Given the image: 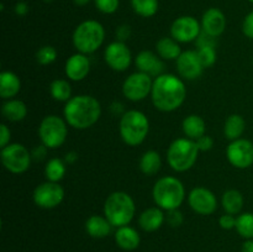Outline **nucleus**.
<instances>
[{
    "mask_svg": "<svg viewBox=\"0 0 253 252\" xmlns=\"http://www.w3.org/2000/svg\"><path fill=\"white\" fill-rule=\"evenodd\" d=\"M202 32V24L194 16L177 17L170 25V37L179 43L197 41Z\"/></svg>",
    "mask_w": 253,
    "mask_h": 252,
    "instance_id": "f8f14e48",
    "label": "nucleus"
},
{
    "mask_svg": "<svg viewBox=\"0 0 253 252\" xmlns=\"http://www.w3.org/2000/svg\"><path fill=\"white\" fill-rule=\"evenodd\" d=\"M245 130H246V121L240 114H231L227 116L224 125V135L227 140H239L244 135Z\"/></svg>",
    "mask_w": 253,
    "mask_h": 252,
    "instance_id": "bb28decb",
    "label": "nucleus"
},
{
    "mask_svg": "<svg viewBox=\"0 0 253 252\" xmlns=\"http://www.w3.org/2000/svg\"><path fill=\"white\" fill-rule=\"evenodd\" d=\"M182 130L184 132L185 137L190 138L193 141H197L202 136L207 133V124L202 116L197 114L188 115L182 123Z\"/></svg>",
    "mask_w": 253,
    "mask_h": 252,
    "instance_id": "b1692460",
    "label": "nucleus"
},
{
    "mask_svg": "<svg viewBox=\"0 0 253 252\" xmlns=\"http://www.w3.org/2000/svg\"><path fill=\"white\" fill-rule=\"evenodd\" d=\"M1 114L6 120L19 123L27 116V106L24 101L19 99H10L2 104Z\"/></svg>",
    "mask_w": 253,
    "mask_h": 252,
    "instance_id": "a878e982",
    "label": "nucleus"
},
{
    "mask_svg": "<svg viewBox=\"0 0 253 252\" xmlns=\"http://www.w3.org/2000/svg\"><path fill=\"white\" fill-rule=\"evenodd\" d=\"M15 12L19 16H25V15L29 12V5L25 1H19L16 5H15Z\"/></svg>",
    "mask_w": 253,
    "mask_h": 252,
    "instance_id": "c03bdc74",
    "label": "nucleus"
},
{
    "mask_svg": "<svg viewBox=\"0 0 253 252\" xmlns=\"http://www.w3.org/2000/svg\"><path fill=\"white\" fill-rule=\"evenodd\" d=\"M105 40V29L96 20H85L81 22L73 31L72 42L77 52L91 54L98 51Z\"/></svg>",
    "mask_w": 253,
    "mask_h": 252,
    "instance_id": "423d86ee",
    "label": "nucleus"
},
{
    "mask_svg": "<svg viewBox=\"0 0 253 252\" xmlns=\"http://www.w3.org/2000/svg\"><path fill=\"white\" fill-rule=\"evenodd\" d=\"M185 98L187 86L179 77L163 73L153 79L151 99L157 110L162 113H172L183 105Z\"/></svg>",
    "mask_w": 253,
    "mask_h": 252,
    "instance_id": "f257e3e1",
    "label": "nucleus"
},
{
    "mask_svg": "<svg viewBox=\"0 0 253 252\" xmlns=\"http://www.w3.org/2000/svg\"><path fill=\"white\" fill-rule=\"evenodd\" d=\"M67 172V163L61 158H51L44 167V175L49 182L59 183L64 178Z\"/></svg>",
    "mask_w": 253,
    "mask_h": 252,
    "instance_id": "c756f323",
    "label": "nucleus"
},
{
    "mask_svg": "<svg viewBox=\"0 0 253 252\" xmlns=\"http://www.w3.org/2000/svg\"><path fill=\"white\" fill-rule=\"evenodd\" d=\"M10 138H11V131L7 127L5 124L0 125V148H4L10 143Z\"/></svg>",
    "mask_w": 253,
    "mask_h": 252,
    "instance_id": "a19ab883",
    "label": "nucleus"
},
{
    "mask_svg": "<svg viewBox=\"0 0 253 252\" xmlns=\"http://www.w3.org/2000/svg\"><path fill=\"white\" fill-rule=\"evenodd\" d=\"M90 72V59L86 54L77 53L72 54L66 61L64 73L67 78L72 82H81L88 77Z\"/></svg>",
    "mask_w": 253,
    "mask_h": 252,
    "instance_id": "a211bd4d",
    "label": "nucleus"
},
{
    "mask_svg": "<svg viewBox=\"0 0 253 252\" xmlns=\"http://www.w3.org/2000/svg\"><path fill=\"white\" fill-rule=\"evenodd\" d=\"M32 199L39 208L54 209L63 202L64 189L59 183L46 180L35 188Z\"/></svg>",
    "mask_w": 253,
    "mask_h": 252,
    "instance_id": "9b49d317",
    "label": "nucleus"
},
{
    "mask_svg": "<svg viewBox=\"0 0 253 252\" xmlns=\"http://www.w3.org/2000/svg\"><path fill=\"white\" fill-rule=\"evenodd\" d=\"M135 202L126 192H113L108 195L104 203V216L116 229L130 224L135 216Z\"/></svg>",
    "mask_w": 253,
    "mask_h": 252,
    "instance_id": "7ed1b4c3",
    "label": "nucleus"
},
{
    "mask_svg": "<svg viewBox=\"0 0 253 252\" xmlns=\"http://www.w3.org/2000/svg\"><path fill=\"white\" fill-rule=\"evenodd\" d=\"M63 116L67 124L76 130H85L99 121L101 116V105L93 95L72 96L66 103Z\"/></svg>",
    "mask_w": 253,
    "mask_h": 252,
    "instance_id": "f03ea898",
    "label": "nucleus"
},
{
    "mask_svg": "<svg viewBox=\"0 0 253 252\" xmlns=\"http://www.w3.org/2000/svg\"><path fill=\"white\" fill-rule=\"evenodd\" d=\"M236 231L246 240H253V212H242L236 217Z\"/></svg>",
    "mask_w": 253,
    "mask_h": 252,
    "instance_id": "473e14b6",
    "label": "nucleus"
},
{
    "mask_svg": "<svg viewBox=\"0 0 253 252\" xmlns=\"http://www.w3.org/2000/svg\"><path fill=\"white\" fill-rule=\"evenodd\" d=\"M241 252H253V240H246L242 244Z\"/></svg>",
    "mask_w": 253,
    "mask_h": 252,
    "instance_id": "49530a36",
    "label": "nucleus"
},
{
    "mask_svg": "<svg viewBox=\"0 0 253 252\" xmlns=\"http://www.w3.org/2000/svg\"><path fill=\"white\" fill-rule=\"evenodd\" d=\"M152 197L156 205L166 211L179 209L185 199V188L182 180L166 175L155 183Z\"/></svg>",
    "mask_w": 253,
    "mask_h": 252,
    "instance_id": "20e7f679",
    "label": "nucleus"
},
{
    "mask_svg": "<svg viewBox=\"0 0 253 252\" xmlns=\"http://www.w3.org/2000/svg\"><path fill=\"white\" fill-rule=\"evenodd\" d=\"M153 86L152 77L143 72L130 74L123 83V94L131 101H141L151 95Z\"/></svg>",
    "mask_w": 253,
    "mask_h": 252,
    "instance_id": "9d476101",
    "label": "nucleus"
},
{
    "mask_svg": "<svg viewBox=\"0 0 253 252\" xmlns=\"http://www.w3.org/2000/svg\"><path fill=\"white\" fill-rule=\"evenodd\" d=\"M175 64H177L178 74L187 81H194L199 78L205 69L200 62L198 51H193V49L183 51L175 61Z\"/></svg>",
    "mask_w": 253,
    "mask_h": 252,
    "instance_id": "dca6fc26",
    "label": "nucleus"
},
{
    "mask_svg": "<svg viewBox=\"0 0 253 252\" xmlns=\"http://www.w3.org/2000/svg\"><path fill=\"white\" fill-rule=\"evenodd\" d=\"M0 158L5 169L12 174H21L26 172L32 161L31 152L24 145L17 142L9 143L1 148Z\"/></svg>",
    "mask_w": 253,
    "mask_h": 252,
    "instance_id": "1a4fd4ad",
    "label": "nucleus"
},
{
    "mask_svg": "<svg viewBox=\"0 0 253 252\" xmlns=\"http://www.w3.org/2000/svg\"><path fill=\"white\" fill-rule=\"evenodd\" d=\"M242 32L250 40H253V10L245 16L242 22Z\"/></svg>",
    "mask_w": 253,
    "mask_h": 252,
    "instance_id": "4c0bfd02",
    "label": "nucleus"
},
{
    "mask_svg": "<svg viewBox=\"0 0 253 252\" xmlns=\"http://www.w3.org/2000/svg\"><path fill=\"white\" fill-rule=\"evenodd\" d=\"M252 62H253V59H252Z\"/></svg>",
    "mask_w": 253,
    "mask_h": 252,
    "instance_id": "8fccbe9b",
    "label": "nucleus"
},
{
    "mask_svg": "<svg viewBox=\"0 0 253 252\" xmlns=\"http://www.w3.org/2000/svg\"><path fill=\"white\" fill-rule=\"evenodd\" d=\"M132 10L141 17H152L158 11V0H131Z\"/></svg>",
    "mask_w": 253,
    "mask_h": 252,
    "instance_id": "2f4dec72",
    "label": "nucleus"
},
{
    "mask_svg": "<svg viewBox=\"0 0 253 252\" xmlns=\"http://www.w3.org/2000/svg\"><path fill=\"white\" fill-rule=\"evenodd\" d=\"M93 1L96 9L106 15L118 11L119 5H120V0H93Z\"/></svg>",
    "mask_w": 253,
    "mask_h": 252,
    "instance_id": "c9c22d12",
    "label": "nucleus"
},
{
    "mask_svg": "<svg viewBox=\"0 0 253 252\" xmlns=\"http://www.w3.org/2000/svg\"><path fill=\"white\" fill-rule=\"evenodd\" d=\"M51 96L57 101H67L72 98V85L66 79H54L49 84Z\"/></svg>",
    "mask_w": 253,
    "mask_h": 252,
    "instance_id": "7c9ffc66",
    "label": "nucleus"
},
{
    "mask_svg": "<svg viewBox=\"0 0 253 252\" xmlns=\"http://www.w3.org/2000/svg\"><path fill=\"white\" fill-rule=\"evenodd\" d=\"M226 158L235 168H250L253 165V142L242 137L231 141L226 148Z\"/></svg>",
    "mask_w": 253,
    "mask_h": 252,
    "instance_id": "ddd939ff",
    "label": "nucleus"
},
{
    "mask_svg": "<svg viewBox=\"0 0 253 252\" xmlns=\"http://www.w3.org/2000/svg\"><path fill=\"white\" fill-rule=\"evenodd\" d=\"M104 59L113 71L124 72L130 67L132 54L125 42L114 41L106 46L104 51Z\"/></svg>",
    "mask_w": 253,
    "mask_h": 252,
    "instance_id": "4468645a",
    "label": "nucleus"
},
{
    "mask_svg": "<svg viewBox=\"0 0 253 252\" xmlns=\"http://www.w3.org/2000/svg\"><path fill=\"white\" fill-rule=\"evenodd\" d=\"M199 152L195 141L188 137L175 138L167 150V162L175 172H187L197 163Z\"/></svg>",
    "mask_w": 253,
    "mask_h": 252,
    "instance_id": "0eeeda50",
    "label": "nucleus"
},
{
    "mask_svg": "<svg viewBox=\"0 0 253 252\" xmlns=\"http://www.w3.org/2000/svg\"><path fill=\"white\" fill-rule=\"evenodd\" d=\"M195 142H197V146L198 148H199V151H203V152L210 151L212 148V146H214V140L211 138V136L207 135V133H205L204 136H202L200 138H198Z\"/></svg>",
    "mask_w": 253,
    "mask_h": 252,
    "instance_id": "ea45409f",
    "label": "nucleus"
},
{
    "mask_svg": "<svg viewBox=\"0 0 253 252\" xmlns=\"http://www.w3.org/2000/svg\"><path fill=\"white\" fill-rule=\"evenodd\" d=\"M162 167V158L161 155L155 150H148L141 156L138 168L146 175H155L160 172Z\"/></svg>",
    "mask_w": 253,
    "mask_h": 252,
    "instance_id": "cd10ccee",
    "label": "nucleus"
},
{
    "mask_svg": "<svg viewBox=\"0 0 253 252\" xmlns=\"http://www.w3.org/2000/svg\"><path fill=\"white\" fill-rule=\"evenodd\" d=\"M249 1H250V2H252V4H253V0H249Z\"/></svg>",
    "mask_w": 253,
    "mask_h": 252,
    "instance_id": "09e8293b",
    "label": "nucleus"
},
{
    "mask_svg": "<svg viewBox=\"0 0 253 252\" xmlns=\"http://www.w3.org/2000/svg\"><path fill=\"white\" fill-rule=\"evenodd\" d=\"M135 64L140 72L148 74L151 77H158L163 74L165 63L163 59L157 53L152 51H141L135 57Z\"/></svg>",
    "mask_w": 253,
    "mask_h": 252,
    "instance_id": "6ab92c4d",
    "label": "nucleus"
},
{
    "mask_svg": "<svg viewBox=\"0 0 253 252\" xmlns=\"http://www.w3.org/2000/svg\"><path fill=\"white\" fill-rule=\"evenodd\" d=\"M114 239H115L116 245L124 251H133L140 246L141 242V237L137 230L128 225L118 227L115 235H114Z\"/></svg>",
    "mask_w": 253,
    "mask_h": 252,
    "instance_id": "412c9836",
    "label": "nucleus"
},
{
    "mask_svg": "<svg viewBox=\"0 0 253 252\" xmlns=\"http://www.w3.org/2000/svg\"><path fill=\"white\" fill-rule=\"evenodd\" d=\"M166 220L168 221V224L172 227H178L183 224L184 221V217H183V214L179 211V209L170 210L168 211L167 216H166Z\"/></svg>",
    "mask_w": 253,
    "mask_h": 252,
    "instance_id": "e433bc0d",
    "label": "nucleus"
},
{
    "mask_svg": "<svg viewBox=\"0 0 253 252\" xmlns=\"http://www.w3.org/2000/svg\"><path fill=\"white\" fill-rule=\"evenodd\" d=\"M119 132L124 142L131 147L141 145L150 132V121L140 110H128L121 115Z\"/></svg>",
    "mask_w": 253,
    "mask_h": 252,
    "instance_id": "39448f33",
    "label": "nucleus"
},
{
    "mask_svg": "<svg viewBox=\"0 0 253 252\" xmlns=\"http://www.w3.org/2000/svg\"><path fill=\"white\" fill-rule=\"evenodd\" d=\"M21 90V81L14 72L2 71L0 73V96L5 100L14 99Z\"/></svg>",
    "mask_w": 253,
    "mask_h": 252,
    "instance_id": "4be33fe9",
    "label": "nucleus"
},
{
    "mask_svg": "<svg viewBox=\"0 0 253 252\" xmlns=\"http://www.w3.org/2000/svg\"><path fill=\"white\" fill-rule=\"evenodd\" d=\"M77 160H78V155H77V152H74V151H71V152H68L66 155V157H64V161H66V163H69V165L74 163Z\"/></svg>",
    "mask_w": 253,
    "mask_h": 252,
    "instance_id": "a18cd8bd",
    "label": "nucleus"
},
{
    "mask_svg": "<svg viewBox=\"0 0 253 252\" xmlns=\"http://www.w3.org/2000/svg\"><path fill=\"white\" fill-rule=\"evenodd\" d=\"M131 35V29L128 25H121L116 30V36H118V41L125 42L126 40L130 39Z\"/></svg>",
    "mask_w": 253,
    "mask_h": 252,
    "instance_id": "79ce46f5",
    "label": "nucleus"
},
{
    "mask_svg": "<svg viewBox=\"0 0 253 252\" xmlns=\"http://www.w3.org/2000/svg\"><path fill=\"white\" fill-rule=\"evenodd\" d=\"M68 136V124L66 119L58 115H47L39 126V137L42 145L49 150L61 147Z\"/></svg>",
    "mask_w": 253,
    "mask_h": 252,
    "instance_id": "6e6552de",
    "label": "nucleus"
},
{
    "mask_svg": "<svg viewBox=\"0 0 253 252\" xmlns=\"http://www.w3.org/2000/svg\"><path fill=\"white\" fill-rule=\"evenodd\" d=\"M89 1L90 0H73V2L77 6H85V5L89 4Z\"/></svg>",
    "mask_w": 253,
    "mask_h": 252,
    "instance_id": "de8ad7c7",
    "label": "nucleus"
},
{
    "mask_svg": "<svg viewBox=\"0 0 253 252\" xmlns=\"http://www.w3.org/2000/svg\"><path fill=\"white\" fill-rule=\"evenodd\" d=\"M200 24H202V30L204 34L216 39L221 36L226 29V16L217 7H210L203 14Z\"/></svg>",
    "mask_w": 253,
    "mask_h": 252,
    "instance_id": "f3484780",
    "label": "nucleus"
},
{
    "mask_svg": "<svg viewBox=\"0 0 253 252\" xmlns=\"http://www.w3.org/2000/svg\"><path fill=\"white\" fill-rule=\"evenodd\" d=\"M57 59V49L53 46H42L36 52V61L41 66H48L52 64Z\"/></svg>",
    "mask_w": 253,
    "mask_h": 252,
    "instance_id": "72a5a7b5",
    "label": "nucleus"
},
{
    "mask_svg": "<svg viewBox=\"0 0 253 252\" xmlns=\"http://www.w3.org/2000/svg\"><path fill=\"white\" fill-rule=\"evenodd\" d=\"M219 225L224 230H232L236 227V217L231 214H224L220 216Z\"/></svg>",
    "mask_w": 253,
    "mask_h": 252,
    "instance_id": "58836bf2",
    "label": "nucleus"
},
{
    "mask_svg": "<svg viewBox=\"0 0 253 252\" xmlns=\"http://www.w3.org/2000/svg\"><path fill=\"white\" fill-rule=\"evenodd\" d=\"M85 231L86 234L94 239H104L109 236L113 230V225L110 224L108 219L103 215H91L85 221Z\"/></svg>",
    "mask_w": 253,
    "mask_h": 252,
    "instance_id": "5701e85b",
    "label": "nucleus"
},
{
    "mask_svg": "<svg viewBox=\"0 0 253 252\" xmlns=\"http://www.w3.org/2000/svg\"><path fill=\"white\" fill-rule=\"evenodd\" d=\"M188 203L193 211L199 215H211L217 208L216 195L205 187H195L188 195Z\"/></svg>",
    "mask_w": 253,
    "mask_h": 252,
    "instance_id": "2eb2a0df",
    "label": "nucleus"
},
{
    "mask_svg": "<svg viewBox=\"0 0 253 252\" xmlns=\"http://www.w3.org/2000/svg\"><path fill=\"white\" fill-rule=\"evenodd\" d=\"M156 51L158 56L166 61H177L183 52L179 42L175 41L173 37H162L158 40L156 43Z\"/></svg>",
    "mask_w": 253,
    "mask_h": 252,
    "instance_id": "393cba45",
    "label": "nucleus"
},
{
    "mask_svg": "<svg viewBox=\"0 0 253 252\" xmlns=\"http://www.w3.org/2000/svg\"><path fill=\"white\" fill-rule=\"evenodd\" d=\"M47 150H48V148H47L44 145H42V143H41V145L36 146V147H35L34 150L31 151L32 158H35L36 161L43 160V158L46 157V155H47Z\"/></svg>",
    "mask_w": 253,
    "mask_h": 252,
    "instance_id": "37998d69",
    "label": "nucleus"
},
{
    "mask_svg": "<svg viewBox=\"0 0 253 252\" xmlns=\"http://www.w3.org/2000/svg\"><path fill=\"white\" fill-rule=\"evenodd\" d=\"M245 199L244 195L237 189H229L222 194L221 205L224 208L225 212L231 215H237L241 212L244 208Z\"/></svg>",
    "mask_w": 253,
    "mask_h": 252,
    "instance_id": "c85d7f7f",
    "label": "nucleus"
},
{
    "mask_svg": "<svg viewBox=\"0 0 253 252\" xmlns=\"http://www.w3.org/2000/svg\"><path fill=\"white\" fill-rule=\"evenodd\" d=\"M166 221V215L163 210L158 207H151L143 210L138 216V225L146 232H155L161 229Z\"/></svg>",
    "mask_w": 253,
    "mask_h": 252,
    "instance_id": "aec40b11",
    "label": "nucleus"
},
{
    "mask_svg": "<svg viewBox=\"0 0 253 252\" xmlns=\"http://www.w3.org/2000/svg\"><path fill=\"white\" fill-rule=\"evenodd\" d=\"M198 54L204 68L214 66L216 62V48L215 46H202L198 47Z\"/></svg>",
    "mask_w": 253,
    "mask_h": 252,
    "instance_id": "f704fd0d",
    "label": "nucleus"
}]
</instances>
